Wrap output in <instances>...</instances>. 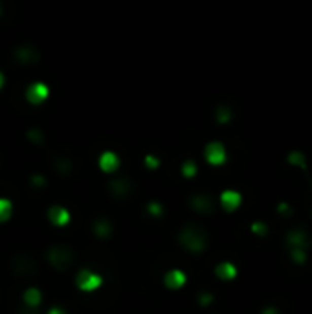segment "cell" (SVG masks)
Instances as JSON below:
<instances>
[{"label":"cell","instance_id":"cell-17","mask_svg":"<svg viewBox=\"0 0 312 314\" xmlns=\"http://www.w3.org/2000/svg\"><path fill=\"white\" fill-rule=\"evenodd\" d=\"M144 162H145V165L149 167V169H158L160 165H162V160L158 158V156H154V155H145V158H144Z\"/></svg>","mask_w":312,"mask_h":314},{"label":"cell","instance_id":"cell-4","mask_svg":"<svg viewBox=\"0 0 312 314\" xmlns=\"http://www.w3.org/2000/svg\"><path fill=\"white\" fill-rule=\"evenodd\" d=\"M74 259V254L64 247H55L48 252V261L52 263L57 270H64Z\"/></svg>","mask_w":312,"mask_h":314},{"label":"cell","instance_id":"cell-2","mask_svg":"<svg viewBox=\"0 0 312 314\" xmlns=\"http://www.w3.org/2000/svg\"><path fill=\"white\" fill-rule=\"evenodd\" d=\"M180 242H182V247L187 248L189 252L198 254V252H202L206 248V235H204L200 230H197V228L187 226L186 230H182V233H180Z\"/></svg>","mask_w":312,"mask_h":314},{"label":"cell","instance_id":"cell-24","mask_svg":"<svg viewBox=\"0 0 312 314\" xmlns=\"http://www.w3.org/2000/svg\"><path fill=\"white\" fill-rule=\"evenodd\" d=\"M48 314H64V310L59 309V307H53V309L48 310Z\"/></svg>","mask_w":312,"mask_h":314},{"label":"cell","instance_id":"cell-18","mask_svg":"<svg viewBox=\"0 0 312 314\" xmlns=\"http://www.w3.org/2000/svg\"><path fill=\"white\" fill-rule=\"evenodd\" d=\"M292 259L296 263L307 261V252H305V248H292Z\"/></svg>","mask_w":312,"mask_h":314},{"label":"cell","instance_id":"cell-13","mask_svg":"<svg viewBox=\"0 0 312 314\" xmlns=\"http://www.w3.org/2000/svg\"><path fill=\"white\" fill-rule=\"evenodd\" d=\"M41 301H43V294L35 287H31V289H28L24 292V303L28 307H37V305H41Z\"/></svg>","mask_w":312,"mask_h":314},{"label":"cell","instance_id":"cell-22","mask_svg":"<svg viewBox=\"0 0 312 314\" xmlns=\"http://www.w3.org/2000/svg\"><path fill=\"white\" fill-rule=\"evenodd\" d=\"M2 88H6V74L0 70V92H2Z\"/></svg>","mask_w":312,"mask_h":314},{"label":"cell","instance_id":"cell-3","mask_svg":"<svg viewBox=\"0 0 312 314\" xmlns=\"http://www.w3.org/2000/svg\"><path fill=\"white\" fill-rule=\"evenodd\" d=\"M76 283L77 287L85 292H90V290H97L101 285H103V277L96 272H90V270H81L77 274L76 277Z\"/></svg>","mask_w":312,"mask_h":314},{"label":"cell","instance_id":"cell-11","mask_svg":"<svg viewBox=\"0 0 312 314\" xmlns=\"http://www.w3.org/2000/svg\"><path fill=\"white\" fill-rule=\"evenodd\" d=\"M215 274H217V277H221V280L230 281L237 275V268L231 265V263H221V265L215 268Z\"/></svg>","mask_w":312,"mask_h":314},{"label":"cell","instance_id":"cell-21","mask_svg":"<svg viewBox=\"0 0 312 314\" xmlns=\"http://www.w3.org/2000/svg\"><path fill=\"white\" fill-rule=\"evenodd\" d=\"M212 301H213V296H212V294H202V296H200V305H202V307L210 305Z\"/></svg>","mask_w":312,"mask_h":314},{"label":"cell","instance_id":"cell-10","mask_svg":"<svg viewBox=\"0 0 312 314\" xmlns=\"http://www.w3.org/2000/svg\"><path fill=\"white\" fill-rule=\"evenodd\" d=\"M287 241L292 248H307L308 245H310V239H308V235L303 232V230H294V232H290L287 237Z\"/></svg>","mask_w":312,"mask_h":314},{"label":"cell","instance_id":"cell-19","mask_svg":"<svg viewBox=\"0 0 312 314\" xmlns=\"http://www.w3.org/2000/svg\"><path fill=\"white\" fill-rule=\"evenodd\" d=\"M147 212H149L153 217H160V215L163 213V206L158 202H149L147 204Z\"/></svg>","mask_w":312,"mask_h":314},{"label":"cell","instance_id":"cell-16","mask_svg":"<svg viewBox=\"0 0 312 314\" xmlns=\"http://www.w3.org/2000/svg\"><path fill=\"white\" fill-rule=\"evenodd\" d=\"M182 175H184V177H187V179L195 177V175H197V164H195L193 160H187V162H184V165H182Z\"/></svg>","mask_w":312,"mask_h":314},{"label":"cell","instance_id":"cell-14","mask_svg":"<svg viewBox=\"0 0 312 314\" xmlns=\"http://www.w3.org/2000/svg\"><path fill=\"white\" fill-rule=\"evenodd\" d=\"M13 213V202L10 198H0V223H6Z\"/></svg>","mask_w":312,"mask_h":314},{"label":"cell","instance_id":"cell-9","mask_svg":"<svg viewBox=\"0 0 312 314\" xmlns=\"http://www.w3.org/2000/svg\"><path fill=\"white\" fill-rule=\"evenodd\" d=\"M221 204L226 212H235L240 206V195L237 193V191L228 189V191H224V193L221 195Z\"/></svg>","mask_w":312,"mask_h":314},{"label":"cell","instance_id":"cell-5","mask_svg":"<svg viewBox=\"0 0 312 314\" xmlns=\"http://www.w3.org/2000/svg\"><path fill=\"white\" fill-rule=\"evenodd\" d=\"M97 165H99V169L103 173H116V171L120 169L121 158L114 151H103L99 155V158H97Z\"/></svg>","mask_w":312,"mask_h":314},{"label":"cell","instance_id":"cell-1","mask_svg":"<svg viewBox=\"0 0 312 314\" xmlns=\"http://www.w3.org/2000/svg\"><path fill=\"white\" fill-rule=\"evenodd\" d=\"M24 101L31 107H43L44 103L52 97V87L43 79H35V81L28 83L24 88Z\"/></svg>","mask_w":312,"mask_h":314},{"label":"cell","instance_id":"cell-8","mask_svg":"<svg viewBox=\"0 0 312 314\" xmlns=\"http://www.w3.org/2000/svg\"><path fill=\"white\" fill-rule=\"evenodd\" d=\"M186 281H187V277L182 270H169L167 274L163 275V283H165V287L171 290L182 289V287L186 285Z\"/></svg>","mask_w":312,"mask_h":314},{"label":"cell","instance_id":"cell-20","mask_svg":"<svg viewBox=\"0 0 312 314\" xmlns=\"http://www.w3.org/2000/svg\"><path fill=\"white\" fill-rule=\"evenodd\" d=\"M252 232L257 233V235H266V233H268V228L263 223H254L252 224Z\"/></svg>","mask_w":312,"mask_h":314},{"label":"cell","instance_id":"cell-7","mask_svg":"<svg viewBox=\"0 0 312 314\" xmlns=\"http://www.w3.org/2000/svg\"><path fill=\"white\" fill-rule=\"evenodd\" d=\"M48 219L53 226H66L70 223V212L62 206H52L48 210Z\"/></svg>","mask_w":312,"mask_h":314},{"label":"cell","instance_id":"cell-15","mask_svg":"<svg viewBox=\"0 0 312 314\" xmlns=\"http://www.w3.org/2000/svg\"><path fill=\"white\" fill-rule=\"evenodd\" d=\"M94 232H96V235H99V237H107V235H111V232H112V226H111V223L109 221H97L96 223V228H94Z\"/></svg>","mask_w":312,"mask_h":314},{"label":"cell","instance_id":"cell-6","mask_svg":"<svg viewBox=\"0 0 312 314\" xmlns=\"http://www.w3.org/2000/svg\"><path fill=\"white\" fill-rule=\"evenodd\" d=\"M204 155H206V160L210 162L212 165H221L224 164L226 160V151H224V145L222 144H213L206 145V151H204Z\"/></svg>","mask_w":312,"mask_h":314},{"label":"cell","instance_id":"cell-12","mask_svg":"<svg viewBox=\"0 0 312 314\" xmlns=\"http://www.w3.org/2000/svg\"><path fill=\"white\" fill-rule=\"evenodd\" d=\"M191 204H193V208L200 213H210L213 210L212 200H210V197H206V195H197V197H193Z\"/></svg>","mask_w":312,"mask_h":314},{"label":"cell","instance_id":"cell-23","mask_svg":"<svg viewBox=\"0 0 312 314\" xmlns=\"http://www.w3.org/2000/svg\"><path fill=\"white\" fill-rule=\"evenodd\" d=\"M261 314H279V310L275 309V307H266Z\"/></svg>","mask_w":312,"mask_h":314}]
</instances>
